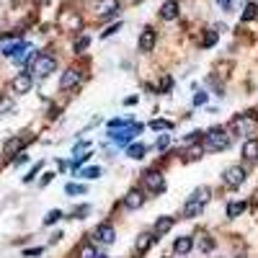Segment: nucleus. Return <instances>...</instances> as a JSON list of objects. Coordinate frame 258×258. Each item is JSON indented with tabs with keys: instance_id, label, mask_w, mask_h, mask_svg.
<instances>
[{
	"instance_id": "obj_15",
	"label": "nucleus",
	"mask_w": 258,
	"mask_h": 258,
	"mask_svg": "<svg viewBox=\"0 0 258 258\" xmlns=\"http://www.w3.org/2000/svg\"><path fill=\"white\" fill-rule=\"evenodd\" d=\"M142 204H145V196H142V191H129L127 196H124V209H129V212L140 209Z\"/></svg>"
},
{
	"instance_id": "obj_43",
	"label": "nucleus",
	"mask_w": 258,
	"mask_h": 258,
	"mask_svg": "<svg viewBox=\"0 0 258 258\" xmlns=\"http://www.w3.org/2000/svg\"><path fill=\"white\" fill-rule=\"evenodd\" d=\"M137 101H140V96H127V98H124V106H134Z\"/></svg>"
},
{
	"instance_id": "obj_31",
	"label": "nucleus",
	"mask_w": 258,
	"mask_h": 258,
	"mask_svg": "<svg viewBox=\"0 0 258 258\" xmlns=\"http://www.w3.org/2000/svg\"><path fill=\"white\" fill-rule=\"evenodd\" d=\"M186 145H194V142H204V132L201 129H194V132H189L186 134V140H183Z\"/></svg>"
},
{
	"instance_id": "obj_39",
	"label": "nucleus",
	"mask_w": 258,
	"mask_h": 258,
	"mask_svg": "<svg viewBox=\"0 0 258 258\" xmlns=\"http://www.w3.org/2000/svg\"><path fill=\"white\" fill-rule=\"evenodd\" d=\"M119 29H122V23H116V26H108V29H106L104 34H101V39H108V36H114Z\"/></svg>"
},
{
	"instance_id": "obj_6",
	"label": "nucleus",
	"mask_w": 258,
	"mask_h": 258,
	"mask_svg": "<svg viewBox=\"0 0 258 258\" xmlns=\"http://www.w3.org/2000/svg\"><path fill=\"white\" fill-rule=\"evenodd\" d=\"M142 186L150 194H163L165 191V181L158 171H145L142 173Z\"/></svg>"
},
{
	"instance_id": "obj_11",
	"label": "nucleus",
	"mask_w": 258,
	"mask_h": 258,
	"mask_svg": "<svg viewBox=\"0 0 258 258\" xmlns=\"http://www.w3.org/2000/svg\"><path fill=\"white\" fill-rule=\"evenodd\" d=\"M178 13H181L178 0H165V3L160 5V18H163V21H176Z\"/></svg>"
},
{
	"instance_id": "obj_22",
	"label": "nucleus",
	"mask_w": 258,
	"mask_h": 258,
	"mask_svg": "<svg viewBox=\"0 0 258 258\" xmlns=\"http://www.w3.org/2000/svg\"><path fill=\"white\" fill-rule=\"evenodd\" d=\"M78 258H96V245L93 243H80L78 245Z\"/></svg>"
},
{
	"instance_id": "obj_34",
	"label": "nucleus",
	"mask_w": 258,
	"mask_h": 258,
	"mask_svg": "<svg viewBox=\"0 0 258 258\" xmlns=\"http://www.w3.org/2000/svg\"><path fill=\"white\" fill-rule=\"evenodd\" d=\"M207 90H196V93H194V106H207Z\"/></svg>"
},
{
	"instance_id": "obj_2",
	"label": "nucleus",
	"mask_w": 258,
	"mask_h": 258,
	"mask_svg": "<svg viewBox=\"0 0 258 258\" xmlns=\"http://www.w3.org/2000/svg\"><path fill=\"white\" fill-rule=\"evenodd\" d=\"M54 70H57V57H54V54H47V52L36 54L34 62H31V67H29V72H31L34 78H39V80L42 78H49Z\"/></svg>"
},
{
	"instance_id": "obj_23",
	"label": "nucleus",
	"mask_w": 258,
	"mask_h": 258,
	"mask_svg": "<svg viewBox=\"0 0 258 258\" xmlns=\"http://www.w3.org/2000/svg\"><path fill=\"white\" fill-rule=\"evenodd\" d=\"M78 176H80V178H88V181H93V178H98V176H101V168H98V165H88V168L78 171Z\"/></svg>"
},
{
	"instance_id": "obj_45",
	"label": "nucleus",
	"mask_w": 258,
	"mask_h": 258,
	"mask_svg": "<svg viewBox=\"0 0 258 258\" xmlns=\"http://www.w3.org/2000/svg\"><path fill=\"white\" fill-rule=\"evenodd\" d=\"M96 258H108L106 253H96Z\"/></svg>"
},
{
	"instance_id": "obj_16",
	"label": "nucleus",
	"mask_w": 258,
	"mask_h": 258,
	"mask_svg": "<svg viewBox=\"0 0 258 258\" xmlns=\"http://www.w3.org/2000/svg\"><path fill=\"white\" fill-rule=\"evenodd\" d=\"M26 47H29V44H26V42H21V39H16V42H5L3 44V49H0V52H3L5 54V57H16V54H21Z\"/></svg>"
},
{
	"instance_id": "obj_10",
	"label": "nucleus",
	"mask_w": 258,
	"mask_h": 258,
	"mask_svg": "<svg viewBox=\"0 0 258 258\" xmlns=\"http://www.w3.org/2000/svg\"><path fill=\"white\" fill-rule=\"evenodd\" d=\"M155 42H158V31H155V29H142L137 47H140V52H152L155 49Z\"/></svg>"
},
{
	"instance_id": "obj_35",
	"label": "nucleus",
	"mask_w": 258,
	"mask_h": 258,
	"mask_svg": "<svg viewBox=\"0 0 258 258\" xmlns=\"http://www.w3.org/2000/svg\"><path fill=\"white\" fill-rule=\"evenodd\" d=\"M171 88H173V78L171 75H163V80H160V93H171Z\"/></svg>"
},
{
	"instance_id": "obj_36",
	"label": "nucleus",
	"mask_w": 258,
	"mask_h": 258,
	"mask_svg": "<svg viewBox=\"0 0 258 258\" xmlns=\"http://www.w3.org/2000/svg\"><path fill=\"white\" fill-rule=\"evenodd\" d=\"M86 215H90V204H83L78 209H72V217H78V219H86Z\"/></svg>"
},
{
	"instance_id": "obj_21",
	"label": "nucleus",
	"mask_w": 258,
	"mask_h": 258,
	"mask_svg": "<svg viewBox=\"0 0 258 258\" xmlns=\"http://www.w3.org/2000/svg\"><path fill=\"white\" fill-rule=\"evenodd\" d=\"M243 212H245V201H230V204H227V217L230 219L240 217Z\"/></svg>"
},
{
	"instance_id": "obj_1",
	"label": "nucleus",
	"mask_w": 258,
	"mask_h": 258,
	"mask_svg": "<svg viewBox=\"0 0 258 258\" xmlns=\"http://www.w3.org/2000/svg\"><path fill=\"white\" fill-rule=\"evenodd\" d=\"M207 201H209V189H207V186H199V189L186 199V204H183V217H186V219L199 217Z\"/></svg>"
},
{
	"instance_id": "obj_25",
	"label": "nucleus",
	"mask_w": 258,
	"mask_h": 258,
	"mask_svg": "<svg viewBox=\"0 0 258 258\" xmlns=\"http://www.w3.org/2000/svg\"><path fill=\"white\" fill-rule=\"evenodd\" d=\"M86 191H88V186L75 183V181H70L67 186H64V194H67V196H78V194H86Z\"/></svg>"
},
{
	"instance_id": "obj_42",
	"label": "nucleus",
	"mask_w": 258,
	"mask_h": 258,
	"mask_svg": "<svg viewBox=\"0 0 258 258\" xmlns=\"http://www.w3.org/2000/svg\"><path fill=\"white\" fill-rule=\"evenodd\" d=\"M26 160H29V155H23V152H18V158L13 160V165H23Z\"/></svg>"
},
{
	"instance_id": "obj_28",
	"label": "nucleus",
	"mask_w": 258,
	"mask_h": 258,
	"mask_svg": "<svg viewBox=\"0 0 258 258\" xmlns=\"http://www.w3.org/2000/svg\"><path fill=\"white\" fill-rule=\"evenodd\" d=\"M88 47H90V36H88V34H83L80 39L75 42V47H72V49H75V54H83Z\"/></svg>"
},
{
	"instance_id": "obj_29",
	"label": "nucleus",
	"mask_w": 258,
	"mask_h": 258,
	"mask_svg": "<svg viewBox=\"0 0 258 258\" xmlns=\"http://www.w3.org/2000/svg\"><path fill=\"white\" fill-rule=\"evenodd\" d=\"M217 39H219V31H215V29H212V31L204 36V39H201V47H204V49L215 47V44H217Z\"/></svg>"
},
{
	"instance_id": "obj_9",
	"label": "nucleus",
	"mask_w": 258,
	"mask_h": 258,
	"mask_svg": "<svg viewBox=\"0 0 258 258\" xmlns=\"http://www.w3.org/2000/svg\"><path fill=\"white\" fill-rule=\"evenodd\" d=\"M80 70H75V67H67L62 72V78H60V90H72L80 83Z\"/></svg>"
},
{
	"instance_id": "obj_40",
	"label": "nucleus",
	"mask_w": 258,
	"mask_h": 258,
	"mask_svg": "<svg viewBox=\"0 0 258 258\" xmlns=\"http://www.w3.org/2000/svg\"><path fill=\"white\" fill-rule=\"evenodd\" d=\"M215 3L219 5V11H225V13L233 11V0H215Z\"/></svg>"
},
{
	"instance_id": "obj_38",
	"label": "nucleus",
	"mask_w": 258,
	"mask_h": 258,
	"mask_svg": "<svg viewBox=\"0 0 258 258\" xmlns=\"http://www.w3.org/2000/svg\"><path fill=\"white\" fill-rule=\"evenodd\" d=\"M199 248H201V251H212V248H215V240H212V237H201V243H199Z\"/></svg>"
},
{
	"instance_id": "obj_18",
	"label": "nucleus",
	"mask_w": 258,
	"mask_h": 258,
	"mask_svg": "<svg viewBox=\"0 0 258 258\" xmlns=\"http://www.w3.org/2000/svg\"><path fill=\"white\" fill-rule=\"evenodd\" d=\"M23 140H21V137H11V140H5V145H3V152L5 155H18V152H21L23 150Z\"/></svg>"
},
{
	"instance_id": "obj_44",
	"label": "nucleus",
	"mask_w": 258,
	"mask_h": 258,
	"mask_svg": "<svg viewBox=\"0 0 258 258\" xmlns=\"http://www.w3.org/2000/svg\"><path fill=\"white\" fill-rule=\"evenodd\" d=\"M52 176H54V173H44V176H42V181H39V183H42V186H47V183L52 181Z\"/></svg>"
},
{
	"instance_id": "obj_12",
	"label": "nucleus",
	"mask_w": 258,
	"mask_h": 258,
	"mask_svg": "<svg viewBox=\"0 0 258 258\" xmlns=\"http://www.w3.org/2000/svg\"><path fill=\"white\" fill-rule=\"evenodd\" d=\"M173 225H176V219H173V217H158V222L152 225V235H155V240H160L163 235H168Z\"/></svg>"
},
{
	"instance_id": "obj_14",
	"label": "nucleus",
	"mask_w": 258,
	"mask_h": 258,
	"mask_svg": "<svg viewBox=\"0 0 258 258\" xmlns=\"http://www.w3.org/2000/svg\"><path fill=\"white\" fill-rule=\"evenodd\" d=\"M152 243H155V235L152 233H142L140 237H137V243H134V256H145L147 251H150Z\"/></svg>"
},
{
	"instance_id": "obj_26",
	"label": "nucleus",
	"mask_w": 258,
	"mask_h": 258,
	"mask_svg": "<svg viewBox=\"0 0 258 258\" xmlns=\"http://www.w3.org/2000/svg\"><path fill=\"white\" fill-rule=\"evenodd\" d=\"M150 129H155V132H171V129H173V122H165V119H152V122H150Z\"/></svg>"
},
{
	"instance_id": "obj_41",
	"label": "nucleus",
	"mask_w": 258,
	"mask_h": 258,
	"mask_svg": "<svg viewBox=\"0 0 258 258\" xmlns=\"http://www.w3.org/2000/svg\"><path fill=\"white\" fill-rule=\"evenodd\" d=\"M44 253V248H29V251H23L26 258H34V256H42Z\"/></svg>"
},
{
	"instance_id": "obj_13",
	"label": "nucleus",
	"mask_w": 258,
	"mask_h": 258,
	"mask_svg": "<svg viewBox=\"0 0 258 258\" xmlns=\"http://www.w3.org/2000/svg\"><path fill=\"white\" fill-rule=\"evenodd\" d=\"M230 127H233V132H237V134H251L253 127H256V122H253L251 116H235Z\"/></svg>"
},
{
	"instance_id": "obj_4",
	"label": "nucleus",
	"mask_w": 258,
	"mask_h": 258,
	"mask_svg": "<svg viewBox=\"0 0 258 258\" xmlns=\"http://www.w3.org/2000/svg\"><path fill=\"white\" fill-rule=\"evenodd\" d=\"M245 176H248L245 168H240V165H230V168L222 171V183L227 189H237L245 181Z\"/></svg>"
},
{
	"instance_id": "obj_32",
	"label": "nucleus",
	"mask_w": 258,
	"mask_h": 258,
	"mask_svg": "<svg viewBox=\"0 0 258 258\" xmlns=\"http://www.w3.org/2000/svg\"><path fill=\"white\" fill-rule=\"evenodd\" d=\"M60 219H62V212L60 209H52V212H47V217H44V225H54V222H60Z\"/></svg>"
},
{
	"instance_id": "obj_17",
	"label": "nucleus",
	"mask_w": 258,
	"mask_h": 258,
	"mask_svg": "<svg viewBox=\"0 0 258 258\" xmlns=\"http://www.w3.org/2000/svg\"><path fill=\"white\" fill-rule=\"evenodd\" d=\"M191 248H194V237L183 235V237H178V240L173 243V253H176V256H189Z\"/></svg>"
},
{
	"instance_id": "obj_27",
	"label": "nucleus",
	"mask_w": 258,
	"mask_h": 258,
	"mask_svg": "<svg viewBox=\"0 0 258 258\" xmlns=\"http://www.w3.org/2000/svg\"><path fill=\"white\" fill-rule=\"evenodd\" d=\"M256 16H258V5H256V3H248V5H245V13L240 16V21L248 23V21H253Z\"/></svg>"
},
{
	"instance_id": "obj_30",
	"label": "nucleus",
	"mask_w": 258,
	"mask_h": 258,
	"mask_svg": "<svg viewBox=\"0 0 258 258\" xmlns=\"http://www.w3.org/2000/svg\"><path fill=\"white\" fill-rule=\"evenodd\" d=\"M127 124H132V122H129V119L116 116V119H111V122L106 124V129H108V132H116V129H122V127H127Z\"/></svg>"
},
{
	"instance_id": "obj_19",
	"label": "nucleus",
	"mask_w": 258,
	"mask_h": 258,
	"mask_svg": "<svg viewBox=\"0 0 258 258\" xmlns=\"http://www.w3.org/2000/svg\"><path fill=\"white\" fill-rule=\"evenodd\" d=\"M243 158L245 160H258V140H248L243 145Z\"/></svg>"
},
{
	"instance_id": "obj_7",
	"label": "nucleus",
	"mask_w": 258,
	"mask_h": 258,
	"mask_svg": "<svg viewBox=\"0 0 258 258\" xmlns=\"http://www.w3.org/2000/svg\"><path fill=\"white\" fill-rule=\"evenodd\" d=\"M93 237H96V243H101V245H111L116 240V230H114L111 222H101L93 230Z\"/></svg>"
},
{
	"instance_id": "obj_37",
	"label": "nucleus",
	"mask_w": 258,
	"mask_h": 258,
	"mask_svg": "<svg viewBox=\"0 0 258 258\" xmlns=\"http://www.w3.org/2000/svg\"><path fill=\"white\" fill-rule=\"evenodd\" d=\"M39 171H42V163H36L34 168H31V171H29V173H26V176H23V183H31V181L36 178V173H39Z\"/></svg>"
},
{
	"instance_id": "obj_20",
	"label": "nucleus",
	"mask_w": 258,
	"mask_h": 258,
	"mask_svg": "<svg viewBox=\"0 0 258 258\" xmlns=\"http://www.w3.org/2000/svg\"><path fill=\"white\" fill-rule=\"evenodd\" d=\"M145 152H147V145H142V142H137V145H129L127 147V155L132 160H142L145 158Z\"/></svg>"
},
{
	"instance_id": "obj_24",
	"label": "nucleus",
	"mask_w": 258,
	"mask_h": 258,
	"mask_svg": "<svg viewBox=\"0 0 258 258\" xmlns=\"http://www.w3.org/2000/svg\"><path fill=\"white\" fill-rule=\"evenodd\" d=\"M34 57H36V54H34V49H31V47H26L21 54H16V57H13V62H16V64H26V62H34Z\"/></svg>"
},
{
	"instance_id": "obj_8",
	"label": "nucleus",
	"mask_w": 258,
	"mask_h": 258,
	"mask_svg": "<svg viewBox=\"0 0 258 258\" xmlns=\"http://www.w3.org/2000/svg\"><path fill=\"white\" fill-rule=\"evenodd\" d=\"M119 11H122L119 0H98L96 3V16L98 18H114V16H119Z\"/></svg>"
},
{
	"instance_id": "obj_33",
	"label": "nucleus",
	"mask_w": 258,
	"mask_h": 258,
	"mask_svg": "<svg viewBox=\"0 0 258 258\" xmlns=\"http://www.w3.org/2000/svg\"><path fill=\"white\" fill-rule=\"evenodd\" d=\"M168 145H171V134H160V137H158V142H155V147H158V152L168 150Z\"/></svg>"
},
{
	"instance_id": "obj_5",
	"label": "nucleus",
	"mask_w": 258,
	"mask_h": 258,
	"mask_svg": "<svg viewBox=\"0 0 258 258\" xmlns=\"http://www.w3.org/2000/svg\"><path fill=\"white\" fill-rule=\"evenodd\" d=\"M34 88V75L31 72H18V75H13V80H11V90L16 96H23V93H29V90Z\"/></svg>"
},
{
	"instance_id": "obj_3",
	"label": "nucleus",
	"mask_w": 258,
	"mask_h": 258,
	"mask_svg": "<svg viewBox=\"0 0 258 258\" xmlns=\"http://www.w3.org/2000/svg\"><path fill=\"white\" fill-rule=\"evenodd\" d=\"M227 147H230L227 129L215 127V129H209V132H204V150L207 152H219V150H227Z\"/></svg>"
}]
</instances>
